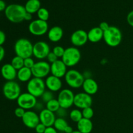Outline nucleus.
I'll return each instance as SVG.
<instances>
[{"label":"nucleus","instance_id":"c9c22d12","mask_svg":"<svg viewBox=\"0 0 133 133\" xmlns=\"http://www.w3.org/2000/svg\"><path fill=\"white\" fill-rule=\"evenodd\" d=\"M55 114L56 116H58V118H65L68 116L67 109H63V108L61 107L57 112H56Z\"/></svg>","mask_w":133,"mask_h":133},{"label":"nucleus","instance_id":"58836bf2","mask_svg":"<svg viewBox=\"0 0 133 133\" xmlns=\"http://www.w3.org/2000/svg\"><path fill=\"white\" fill-rule=\"evenodd\" d=\"M127 22L130 26L133 27V10L129 12L127 16Z\"/></svg>","mask_w":133,"mask_h":133},{"label":"nucleus","instance_id":"4c0bfd02","mask_svg":"<svg viewBox=\"0 0 133 133\" xmlns=\"http://www.w3.org/2000/svg\"><path fill=\"white\" fill-rule=\"evenodd\" d=\"M47 127L42 123H40L36 125V127L35 128V132L36 133H44Z\"/></svg>","mask_w":133,"mask_h":133},{"label":"nucleus","instance_id":"79ce46f5","mask_svg":"<svg viewBox=\"0 0 133 133\" xmlns=\"http://www.w3.org/2000/svg\"><path fill=\"white\" fill-rule=\"evenodd\" d=\"M5 55V50L3 46L0 45V62L3 60Z\"/></svg>","mask_w":133,"mask_h":133},{"label":"nucleus","instance_id":"2f4dec72","mask_svg":"<svg viewBox=\"0 0 133 133\" xmlns=\"http://www.w3.org/2000/svg\"><path fill=\"white\" fill-rule=\"evenodd\" d=\"M40 97H41L42 102L44 103H46L48 101H51V100L55 98L53 92H51V91L48 90H45Z\"/></svg>","mask_w":133,"mask_h":133},{"label":"nucleus","instance_id":"b1692460","mask_svg":"<svg viewBox=\"0 0 133 133\" xmlns=\"http://www.w3.org/2000/svg\"><path fill=\"white\" fill-rule=\"evenodd\" d=\"M32 71L31 69L23 67L17 71V79L22 83H28L32 78Z\"/></svg>","mask_w":133,"mask_h":133},{"label":"nucleus","instance_id":"4468645a","mask_svg":"<svg viewBox=\"0 0 133 133\" xmlns=\"http://www.w3.org/2000/svg\"><path fill=\"white\" fill-rule=\"evenodd\" d=\"M88 41V32L83 29L76 30L70 36V42L72 45L76 48L83 46Z\"/></svg>","mask_w":133,"mask_h":133},{"label":"nucleus","instance_id":"de8ad7c7","mask_svg":"<svg viewBox=\"0 0 133 133\" xmlns=\"http://www.w3.org/2000/svg\"><path fill=\"white\" fill-rule=\"evenodd\" d=\"M74 131V130L73 129L72 127H71V126L69 125H68L67 126V127L65 129L64 132H65V133H71Z\"/></svg>","mask_w":133,"mask_h":133},{"label":"nucleus","instance_id":"c756f323","mask_svg":"<svg viewBox=\"0 0 133 133\" xmlns=\"http://www.w3.org/2000/svg\"><path fill=\"white\" fill-rule=\"evenodd\" d=\"M36 14H37V16L39 19L45 21V22H47L49 19V12L48 9H46L45 8L41 7Z\"/></svg>","mask_w":133,"mask_h":133},{"label":"nucleus","instance_id":"aec40b11","mask_svg":"<svg viewBox=\"0 0 133 133\" xmlns=\"http://www.w3.org/2000/svg\"><path fill=\"white\" fill-rule=\"evenodd\" d=\"M47 35L49 41L53 43H57L62 40L64 36V31L60 26H53L49 29Z\"/></svg>","mask_w":133,"mask_h":133},{"label":"nucleus","instance_id":"f8f14e48","mask_svg":"<svg viewBox=\"0 0 133 133\" xmlns=\"http://www.w3.org/2000/svg\"><path fill=\"white\" fill-rule=\"evenodd\" d=\"M51 52L49 45L44 41H38L33 44L32 55L38 60L43 61Z\"/></svg>","mask_w":133,"mask_h":133},{"label":"nucleus","instance_id":"cd10ccee","mask_svg":"<svg viewBox=\"0 0 133 133\" xmlns=\"http://www.w3.org/2000/svg\"><path fill=\"white\" fill-rule=\"evenodd\" d=\"M60 108H61V105L57 99L56 98L53 99L45 103V109L54 113H55Z\"/></svg>","mask_w":133,"mask_h":133},{"label":"nucleus","instance_id":"1a4fd4ad","mask_svg":"<svg viewBox=\"0 0 133 133\" xmlns=\"http://www.w3.org/2000/svg\"><path fill=\"white\" fill-rule=\"evenodd\" d=\"M75 94L71 89L64 88L59 92L57 97V100L59 102L61 107L68 109L74 105Z\"/></svg>","mask_w":133,"mask_h":133},{"label":"nucleus","instance_id":"8fccbe9b","mask_svg":"<svg viewBox=\"0 0 133 133\" xmlns=\"http://www.w3.org/2000/svg\"><path fill=\"white\" fill-rule=\"evenodd\" d=\"M58 133H65V132H58Z\"/></svg>","mask_w":133,"mask_h":133},{"label":"nucleus","instance_id":"dca6fc26","mask_svg":"<svg viewBox=\"0 0 133 133\" xmlns=\"http://www.w3.org/2000/svg\"><path fill=\"white\" fill-rule=\"evenodd\" d=\"M67 68L62 59H58L51 64V74L60 79L64 77L68 71Z\"/></svg>","mask_w":133,"mask_h":133},{"label":"nucleus","instance_id":"f3484780","mask_svg":"<svg viewBox=\"0 0 133 133\" xmlns=\"http://www.w3.org/2000/svg\"><path fill=\"white\" fill-rule=\"evenodd\" d=\"M45 87L48 90L52 92H60L62 88V82L61 79L51 75L45 78Z\"/></svg>","mask_w":133,"mask_h":133},{"label":"nucleus","instance_id":"39448f33","mask_svg":"<svg viewBox=\"0 0 133 133\" xmlns=\"http://www.w3.org/2000/svg\"><path fill=\"white\" fill-rule=\"evenodd\" d=\"M81 58V53L80 50L78 48L72 46L65 49L62 61L64 62L67 67H74L80 62Z\"/></svg>","mask_w":133,"mask_h":133},{"label":"nucleus","instance_id":"9b49d317","mask_svg":"<svg viewBox=\"0 0 133 133\" xmlns=\"http://www.w3.org/2000/svg\"><path fill=\"white\" fill-rule=\"evenodd\" d=\"M16 101L18 107L25 110H30L34 109L38 102L37 98L28 92L21 94Z\"/></svg>","mask_w":133,"mask_h":133},{"label":"nucleus","instance_id":"e433bc0d","mask_svg":"<svg viewBox=\"0 0 133 133\" xmlns=\"http://www.w3.org/2000/svg\"><path fill=\"white\" fill-rule=\"evenodd\" d=\"M46 59H47V62H49V63L51 64L53 63V62H55L56 61H57L58 58H57V56H56L55 55L54 53H53V52L51 51L50 53L48 54V57H47V58H46Z\"/></svg>","mask_w":133,"mask_h":133},{"label":"nucleus","instance_id":"5701e85b","mask_svg":"<svg viewBox=\"0 0 133 133\" xmlns=\"http://www.w3.org/2000/svg\"><path fill=\"white\" fill-rule=\"evenodd\" d=\"M77 127L81 133H90L93 130V123L91 119L83 118L77 123Z\"/></svg>","mask_w":133,"mask_h":133},{"label":"nucleus","instance_id":"72a5a7b5","mask_svg":"<svg viewBox=\"0 0 133 133\" xmlns=\"http://www.w3.org/2000/svg\"><path fill=\"white\" fill-rule=\"evenodd\" d=\"M35 63H36V62L34 61L32 57H28V58H26L24 59V66L27 68L32 69Z\"/></svg>","mask_w":133,"mask_h":133},{"label":"nucleus","instance_id":"a211bd4d","mask_svg":"<svg viewBox=\"0 0 133 133\" xmlns=\"http://www.w3.org/2000/svg\"><path fill=\"white\" fill-rule=\"evenodd\" d=\"M40 123L44 124L46 127H53L56 119L55 113L48 110L47 109H44L39 113Z\"/></svg>","mask_w":133,"mask_h":133},{"label":"nucleus","instance_id":"c03bdc74","mask_svg":"<svg viewBox=\"0 0 133 133\" xmlns=\"http://www.w3.org/2000/svg\"><path fill=\"white\" fill-rule=\"evenodd\" d=\"M83 75L84 76V79H89V78H92V73L89 70H86L83 73Z\"/></svg>","mask_w":133,"mask_h":133},{"label":"nucleus","instance_id":"0eeeda50","mask_svg":"<svg viewBox=\"0 0 133 133\" xmlns=\"http://www.w3.org/2000/svg\"><path fill=\"white\" fill-rule=\"evenodd\" d=\"M3 94L5 98L10 101L17 100L21 93V87L15 81H6L3 87Z\"/></svg>","mask_w":133,"mask_h":133},{"label":"nucleus","instance_id":"9d476101","mask_svg":"<svg viewBox=\"0 0 133 133\" xmlns=\"http://www.w3.org/2000/svg\"><path fill=\"white\" fill-rule=\"evenodd\" d=\"M33 77L44 79L51 74V64L47 61H39L36 62L31 69Z\"/></svg>","mask_w":133,"mask_h":133},{"label":"nucleus","instance_id":"423d86ee","mask_svg":"<svg viewBox=\"0 0 133 133\" xmlns=\"http://www.w3.org/2000/svg\"><path fill=\"white\" fill-rule=\"evenodd\" d=\"M27 92L35 97H40L46 90L45 81L40 78L32 77L27 84Z\"/></svg>","mask_w":133,"mask_h":133},{"label":"nucleus","instance_id":"ddd939ff","mask_svg":"<svg viewBox=\"0 0 133 133\" xmlns=\"http://www.w3.org/2000/svg\"><path fill=\"white\" fill-rule=\"evenodd\" d=\"M93 103L92 96L85 92H79L75 95L74 105L79 109H84L85 108L92 107Z\"/></svg>","mask_w":133,"mask_h":133},{"label":"nucleus","instance_id":"412c9836","mask_svg":"<svg viewBox=\"0 0 133 133\" xmlns=\"http://www.w3.org/2000/svg\"><path fill=\"white\" fill-rule=\"evenodd\" d=\"M82 88H83L84 92L90 95V96L96 94L99 89L98 84L93 78L84 79Z\"/></svg>","mask_w":133,"mask_h":133},{"label":"nucleus","instance_id":"f257e3e1","mask_svg":"<svg viewBox=\"0 0 133 133\" xmlns=\"http://www.w3.org/2000/svg\"><path fill=\"white\" fill-rule=\"evenodd\" d=\"M26 12L25 6L19 4H10L6 6L5 15L9 21L14 23H19L24 21Z\"/></svg>","mask_w":133,"mask_h":133},{"label":"nucleus","instance_id":"2eb2a0df","mask_svg":"<svg viewBox=\"0 0 133 133\" xmlns=\"http://www.w3.org/2000/svg\"><path fill=\"white\" fill-rule=\"evenodd\" d=\"M22 122L26 127L34 129L38 123H40L39 115L33 110H26L24 116L22 118Z\"/></svg>","mask_w":133,"mask_h":133},{"label":"nucleus","instance_id":"f704fd0d","mask_svg":"<svg viewBox=\"0 0 133 133\" xmlns=\"http://www.w3.org/2000/svg\"><path fill=\"white\" fill-rule=\"evenodd\" d=\"M26 110L25 109H22V108L18 107L17 108H16V109L14 110V115L18 118H22L23 116H24Z\"/></svg>","mask_w":133,"mask_h":133},{"label":"nucleus","instance_id":"393cba45","mask_svg":"<svg viewBox=\"0 0 133 133\" xmlns=\"http://www.w3.org/2000/svg\"><path fill=\"white\" fill-rule=\"evenodd\" d=\"M24 6L27 12L33 14L41 8V2L40 0H28Z\"/></svg>","mask_w":133,"mask_h":133},{"label":"nucleus","instance_id":"37998d69","mask_svg":"<svg viewBox=\"0 0 133 133\" xmlns=\"http://www.w3.org/2000/svg\"><path fill=\"white\" fill-rule=\"evenodd\" d=\"M44 133H58V132L53 127H47Z\"/></svg>","mask_w":133,"mask_h":133},{"label":"nucleus","instance_id":"3c124183","mask_svg":"<svg viewBox=\"0 0 133 133\" xmlns=\"http://www.w3.org/2000/svg\"><path fill=\"white\" fill-rule=\"evenodd\" d=\"M17 133H23V132H17Z\"/></svg>","mask_w":133,"mask_h":133},{"label":"nucleus","instance_id":"7c9ffc66","mask_svg":"<svg viewBox=\"0 0 133 133\" xmlns=\"http://www.w3.org/2000/svg\"><path fill=\"white\" fill-rule=\"evenodd\" d=\"M82 114H83V118L91 119L93 118L94 115V112L92 107H87L83 109L82 110Z\"/></svg>","mask_w":133,"mask_h":133},{"label":"nucleus","instance_id":"6e6552de","mask_svg":"<svg viewBox=\"0 0 133 133\" xmlns=\"http://www.w3.org/2000/svg\"><path fill=\"white\" fill-rule=\"evenodd\" d=\"M28 31L34 36H41L48 33L49 25L47 22L36 19L30 22L28 26Z\"/></svg>","mask_w":133,"mask_h":133},{"label":"nucleus","instance_id":"20e7f679","mask_svg":"<svg viewBox=\"0 0 133 133\" xmlns=\"http://www.w3.org/2000/svg\"><path fill=\"white\" fill-rule=\"evenodd\" d=\"M84 77L83 73L80 72L75 69L68 70L64 80L69 87L73 89H78L81 88L84 81Z\"/></svg>","mask_w":133,"mask_h":133},{"label":"nucleus","instance_id":"f03ea898","mask_svg":"<svg viewBox=\"0 0 133 133\" xmlns=\"http://www.w3.org/2000/svg\"><path fill=\"white\" fill-rule=\"evenodd\" d=\"M16 55L23 59L32 56L33 44L27 38H22L16 40L14 46Z\"/></svg>","mask_w":133,"mask_h":133},{"label":"nucleus","instance_id":"c85d7f7f","mask_svg":"<svg viewBox=\"0 0 133 133\" xmlns=\"http://www.w3.org/2000/svg\"><path fill=\"white\" fill-rule=\"evenodd\" d=\"M10 64L18 71L24 67V59L22 57L16 55L12 58Z\"/></svg>","mask_w":133,"mask_h":133},{"label":"nucleus","instance_id":"6ab92c4d","mask_svg":"<svg viewBox=\"0 0 133 133\" xmlns=\"http://www.w3.org/2000/svg\"><path fill=\"white\" fill-rule=\"evenodd\" d=\"M17 70L11 64H5L1 68V74L6 81H14L17 78Z\"/></svg>","mask_w":133,"mask_h":133},{"label":"nucleus","instance_id":"49530a36","mask_svg":"<svg viewBox=\"0 0 133 133\" xmlns=\"http://www.w3.org/2000/svg\"><path fill=\"white\" fill-rule=\"evenodd\" d=\"M32 14H30V13L29 12H27L26 13L25 16V18H24V21H27V22H29V21H31L32 20Z\"/></svg>","mask_w":133,"mask_h":133},{"label":"nucleus","instance_id":"7ed1b4c3","mask_svg":"<svg viewBox=\"0 0 133 133\" xmlns=\"http://www.w3.org/2000/svg\"><path fill=\"white\" fill-rule=\"evenodd\" d=\"M103 40L105 44L111 48H116L122 41V33L118 27L110 26L103 32Z\"/></svg>","mask_w":133,"mask_h":133},{"label":"nucleus","instance_id":"473e14b6","mask_svg":"<svg viewBox=\"0 0 133 133\" xmlns=\"http://www.w3.org/2000/svg\"><path fill=\"white\" fill-rule=\"evenodd\" d=\"M65 49L61 45H57V46H55L53 48L52 52L58 58H62V57H63Z\"/></svg>","mask_w":133,"mask_h":133},{"label":"nucleus","instance_id":"a19ab883","mask_svg":"<svg viewBox=\"0 0 133 133\" xmlns=\"http://www.w3.org/2000/svg\"><path fill=\"white\" fill-rule=\"evenodd\" d=\"M109 27H110V25H109V23L106 22H101V23L99 24V28L101 29L103 32L106 31L107 29H108Z\"/></svg>","mask_w":133,"mask_h":133},{"label":"nucleus","instance_id":"a878e982","mask_svg":"<svg viewBox=\"0 0 133 133\" xmlns=\"http://www.w3.org/2000/svg\"><path fill=\"white\" fill-rule=\"evenodd\" d=\"M68 125L67 121L65 118H56L55 123L53 127L57 130L58 132H64L65 129Z\"/></svg>","mask_w":133,"mask_h":133},{"label":"nucleus","instance_id":"bb28decb","mask_svg":"<svg viewBox=\"0 0 133 133\" xmlns=\"http://www.w3.org/2000/svg\"><path fill=\"white\" fill-rule=\"evenodd\" d=\"M69 117L72 122L78 123L83 118L82 110H81L79 109H73L69 113Z\"/></svg>","mask_w":133,"mask_h":133},{"label":"nucleus","instance_id":"4be33fe9","mask_svg":"<svg viewBox=\"0 0 133 133\" xmlns=\"http://www.w3.org/2000/svg\"><path fill=\"white\" fill-rule=\"evenodd\" d=\"M88 41L92 43H97L103 39V31L99 27L91 29L88 32Z\"/></svg>","mask_w":133,"mask_h":133},{"label":"nucleus","instance_id":"a18cd8bd","mask_svg":"<svg viewBox=\"0 0 133 133\" xmlns=\"http://www.w3.org/2000/svg\"><path fill=\"white\" fill-rule=\"evenodd\" d=\"M6 3L3 0H0V12L5 11L6 8Z\"/></svg>","mask_w":133,"mask_h":133},{"label":"nucleus","instance_id":"09e8293b","mask_svg":"<svg viewBox=\"0 0 133 133\" xmlns=\"http://www.w3.org/2000/svg\"><path fill=\"white\" fill-rule=\"evenodd\" d=\"M71 133H81L80 131H79L78 130H76V131H74Z\"/></svg>","mask_w":133,"mask_h":133},{"label":"nucleus","instance_id":"ea45409f","mask_svg":"<svg viewBox=\"0 0 133 133\" xmlns=\"http://www.w3.org/2000/svg\"><path fill=\"white\" fill-rule=\"evenodd\" d=\"M6 41V35L3 31L0 30V45L2 46Z\"/></svg>","mask_w":133,"mask_h":133}]
</instances>
